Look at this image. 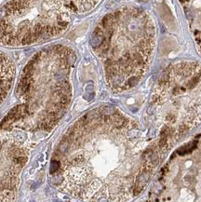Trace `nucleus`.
Returning <instances> with one entry per match:
<instances>
[{
	"label": "nucleus",
	"mask_w": 201,
	"mask_h": 202,
	"mask_svg": "<svg viewBox=\"0 0 201 202\" xmlns=\"http://www.w3.org/2000/svg\"><path fill=\"white\" fill-rule=\"evenodd\" d=\"M142 134L115 107L86 114L62 137L50 175L62 192L80 200L124 201L148 182Z\"/></svg>",
	"instance_id": "obj_1"
},
{
	"label": "nucleus",
	"mask_w": 201,
	"mask_h": 202,
	"mask_svg": "<svg viewBox=\"0 0 201 202\" xmlns=\"http://www.w3.org/2000/svg\"><path fill=\"white\" fill-rule=\"evenodd\" d=\"M75 62L74 50L63 45L49 46L34 55L20 77V103L0 122V133L51 131L70 104Z\"/></svg>",
	"instance_id": "obj_2"
},
{
	"label": "nucleus",
	"mask_w": 201,
	"mask_h": 202,
	"mask_svg": "<svg viewBox=\"0 0 201 202\" xmlns=\"http://www.w3.org/2000/svg\"><path fill=\"white\" fill-rule=\"evenodd\" d=\"M155 39L151 18L138 8H122L104 17L92 34L91 48L112 90L124 91L140 81L150 65Z\"/></svg>",
	"instance_id": "obj_3"
},
{
	"label": "nucleus",
	"mask_w": 201,
	"mask_h": 202,
	"mask_svg": "<svg viewBox=\"0 0 201 202\" xmlns=\"http://www.w3.org/2000/svg\"><path fill=\"white\" fill-rule=\"evenodd\" d=\"M71 14L52 0H8L0 8V45L25 47L68 28Z\"/></svg>",
	"instance_id": "obj_4"
},
{
	"label": "nucleus",
	"mask_w": 201,
	"mask_h": 202,
	"mask_svg": "<svg viewBox=\"0 0 201 202\" xmlns=\"http://www.w3.org/2000/svg\"><path fill=\"white\" fill-rule=\"evenodd\" d=\"M28 158V148L21 141L0 138V201L16 198L21 173Z\"/></svg>",
	"instance_id": "obj_5"
},
{
	"label": "nucleus",
	"mask_w": 201,
	"mask_h": 202,
	"mask_svg": "<svg viewBox=\"0 0 201 202\" xmlns=\"http://www.w3.org/2000/svg\"><path fill=\"white\" fill-rule=\"evenodd\" d=\"M15 77V66L6 54L0 52V104L7 98Z\"/></svg>",
	"instance_id": "obj_6"
},
{
	"label": "nucleus",
	"mask_w": 201,
	"mask_h": 202,
	"mask_svg": "<svg viewBox=\"0 0 201 202\" xmlns=\"http://www.w3.org/2000/svg\"><path fill=\"white\" fill-rule=\"evenodd\" d=\"M70 14L85 13L91 10L101 0H52Z\"/></svg>",
	"instance_id": "obj_7"
}]
</instances>
